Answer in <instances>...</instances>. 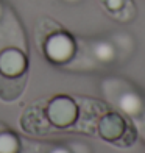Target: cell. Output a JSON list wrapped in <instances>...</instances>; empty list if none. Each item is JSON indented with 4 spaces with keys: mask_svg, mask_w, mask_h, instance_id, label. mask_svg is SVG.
I'll use <instances>...</instances> for the list:
<instances>
[{
    "mask_svg": "<svg viewBox=\"0 0 145 153\" xmlns=\"http://www.w3.org/2000/svg\"><path fill=\"white\" fill-rule=\"evenodd\" d=\"M45 117L50 125L56 128H66L77 122L78 106L69 95H56L47 103Z\"/></svg>",
    "mask_w": 145,
    "mask_h": 153,
    "instance_id": "1",
    "label": "cell"
},
{
    "mask_svg": "<svg viewBox=\"0 0 145 153\" xmlns=\"http://www.w3.org/2000/svg\"><path fill=\"white\" fill-rule=\"evenodd\" d=\"M44 50L48 59L55 62H66L72 58L75 52V44L66 33H55L44 44Z\"/></svg>",
    "mask_w": 145,
    "mask_h": 153,
    "instance_id": "2",
    "label": "cell"
},
{
    "mask_svg": "<svg viewBox=\"0 0 145 153\" xmlns=\"http://www.w3.org/2000/svg\"><path fill=\"white\" fill-rule=\"evenodd\" d=\"M128 128V123L119 113H106L98 122V134L108 142L119 144Z\"/></svg>",
    "mask_w": 145,
    "mask_h": 153,
    "instance_id": "3",
    "label": "cell"
},
{
    "mask_svg": "<svg viewBox=\"0 0 145 153\" xmlns=\"http://www.w3.org/2000/svg\"><path fill=\"white\" fill-rule=\"evenodd\" d=\"M27 71L25 55L16 48H6L0 52V74L6 76H17Z\"/></svg>",
    "mask_w": 145,
    "mask_h": 153,
    "instance_id": "4",
    "label": "cell"
},
{
    "mask_svg": "<svg viewBox=\"0 0 145 153\" xmlns=\"http://www.w3.org/2000/svg\"><path fill=\"white\" fill-rule=\"evenodd\" d=\"M27 83V74L17 76H6L0 74V99L6 102L16 100L24 92Z\"/></svg>",
    "mask_w": 145,
    "mask_h": 153,
    "instance_id": "5",
    "label": "cell"
},
{
    "mask_svg": "<svg viewBox=\"0 0 145 153\" xmlns=\"http://www.w3.org/2000/svg\"><path fill=\"white\" fill-rule=\"evenodd\" d=\"M22 128L33 134H45L50 130V122L44 120V114L36 108H30L22 116Z\"/></svg>",
    "mask_w": 145,
    "mask_h": 153,
    "instance_id": "6",
    "label": "cell"
},
{
    "mask_svg": "<svg viewBox=\"0 0 145 153\" xmlns=\"http://www.w3.org/2000/svg\"><path fill=\"white\" fill-rule=\"evenodd\" d=\"M20 142L14 133H0V153H17Z\"/></svg>",
    "mask_w": 145,
    "mask_h": 153,
    "instance_id": "7",
    "label": "cell"
}]
</instances>
